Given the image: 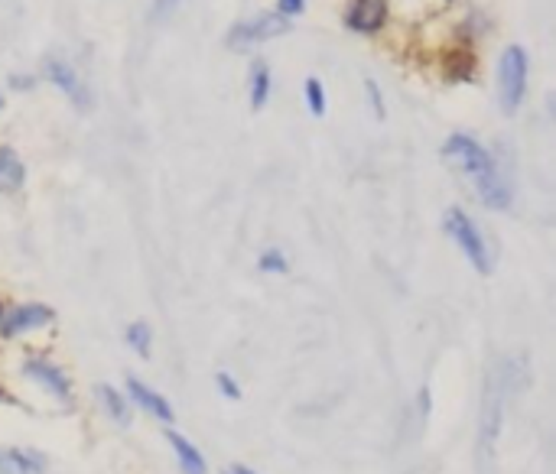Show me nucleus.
Returning <instances> with one entry per match:
<instances>
[{"label": "nucleus", "mask_w": 556, "mask_h": 474, "mask_svg": "<svg viewBox=\"0 0 556 474\" xmlns=\"http://www.w3.org/2000/svg\"><path fill=\"white\" fill-rule=\"evenodd\" d=\"M443 156L469 176V182L475 186L478 199H482L485 208H491V212H508L514 192L508 186V179L501 176L495 156H491L482 143L469 134H452L443 143Z\"/></svg>", "instance_id": "f257e3e1"}, {"label": "nucleus", "mask_w": 556, "mask_h": 474, "mask_svg": "<svg viewBox=\"0 0 556 474\" xmlns=\"http://www.w3.org/2000/svg\"><path fill=\"white\" fill-rule=\"evenodd\" d=\"M443 225H446V234L452 237V244L465 254V260H469L482 276H488L491 273V250L485 244L482 231H478V225L469 218V212L459 205H452L443 218Z\"/></svg>", "instance_id": "f03ea898"}, {"label": "nucleus", "mask_w": 556, "mask_h": 474, "mask_svg": "<svg viewBox=\"0 0 556 474\" xmlns=\"http://www.w3.org/2000/svg\"><path fill=\"white\" fill-rule=\"evenodd\" d=\"M527 52L521 46H508L498 62V101L504 114H517L527 95Z\"/></svg>", "instance_id": "7ed1b4c3"}, {"label": "nucleus", "mask_w": 556, "mask_h": 474, "mask_svg": "<svg viewBox=\"0 0 556 474\" xmlns=\"http://www.w3.org/2000/svg\"><path fill=\"white\" fill-rule=\"evenodd\" d=\"M290 26L293 23L287 17H280V13H257V17L241 20V23L231 26V30H228V46L235 52H244V49H251L257 43H267V39L290 33Z\"/></svg>", "instance_id": "20e7f679"}, {"label": "nucleus", "mask_w": 556, "mask_h": 474, "mask_svg": "<svg viewBox=\"0 0 556 474\" xmlns=\"http://www.w3.org/2000/svg\"><path fill=\"white\" fill-rule=\"evenodd\" d=\"M23 377L33 380L36 387H43L49 397L72 406L75 403V387H72V377L62 371L56 361L43 358V354H30L27 361H23Z\"/></svg>", "instance_id": "39448f33"}, {"label": "nucleus", "mask_w": 556, "mask_h": 474, "mask_svg": "<svg viewBox=\"0 0 556 474\" xmlns=\"http://www.w3.org/2000/svg\"><path fill=\"white\" fill-rule=\"evenodd\" d=\"M56 322L53 306L46 302H20V306H10L0 315V338H20L27 332H36V328H46Z\"/></svg>", "instance_id": "423d86ee"}, {"label": "nucleus", "mask_w": 556, "mask_h": 474, "mask_svg": "<svg viewBox=\"0 0 556 474\" xmlns=\"http://www.w3.org/2000/svg\"><path fill=\"white\" fill-rule=\"evenodd\" d=\"M124 397L131 400V406H137L140 413H147V416L157 419V423H163V426H173V423H176V410H173V403L166 400L160 390H153L150 384H144V380L127 377V384H124Z\"/></svg>", "instance_id": "0eeeda50"}, {"label": "nucleus", "mask_w": 556, "mask_h": 474, "mask_svg": "<svg viewBox=\"0 0 556 474\" xmlns=\"http://www.w3.org/2000/svg\"><path fill=\"white\" fill-rule=\"evenodd\" d=\"M387 20V0H352V7L345 10V26L358 36L378 33Z\"/></svg>", "instance_id": "6e6552de"}, {"label": "nucleus", "mask_w": 556, "mask_h": 474, "mask_svg": "<svg viewBox=\"0 0 556 474\" xmlns=\"http://www.w3.org/2000/svg\"><path fill=\"white\" fill-rule=\"evenodd\" d=\"M43 75L62 91V95H66V98L75 104V108H88V88L82 85L79 72H75L69 62H62V59H46Z\"/></svg>", "instance_id": "1a4fd4ad"}, {"label": "nucleus", "mask_w": 556, "mask_h": 474, "mask_svg": "<svg viewBox=\"0 0 556 474\" xmlns=\"http://www.w3.org/2000/svg\"><path fill=\"white\" fill-rule=\"evenodd\" d=\"M163 436H166V442H170L179 471H183V474H209V462H205V455L199 452L196 442L186 439L183 432H176L173 426H166Z\"/></svg>", "instance_id": "9d476101"}, {"label": "nucleus", "mask_w": 556, "mask_h": 474, "mask_svg": "<svg viewBox=\"0 0 556 474\" xmlns=\"http://www.w3.org/2000/svg\"><path fill=\"white\" fill-rule=\"evenodd\" d=\"M49 458L36 449H0V474H46Z\"/></svg>", "instance_id": "9b49d317"}, {"label": "nucleus", "mask_w": 556, "mask_h": 474, "mask_svg": "<svg viewBox=\"0 0 556 474\" xmlns=\"http://www.w3.org/2000/svg\"><path fill=\"white\" fill-rule=\"evenodd\" d=\"M95 400H98V406L105 410V416L111 419L114 426L131 429V423H134L131 400H127L118 387H114V384H98V387H95Z\"/></svg>", "instance_id": "f8f14e48"}, {"label": "nucleus", "mask_w": 556, "mask_h": 474, "mask_svg": "<svg viewBox=\"0 0 556 474\" xmlns=\"http://www.w3.org/2000/svg\"><path fill=\"white\" fill-rule=\"evenodd\" d=\"M27 182V166L14 147H0V195H14Z\"/></svg>", "instance_id": "ddd939ff"}, {"label": "nucleus", "mask_w": 556, "mask_h": 474, "mask_svg": "<svg viewBox=\"0 0 556 474\" xmlns=\"http://www.w3.org/2000/svg\"><path fill=\"white\" fill-rule=\"evenodd\" d=\"M270 69L267 62H254L251 65V75H248V95H251V108L261 111L264 104L270 101Z\"/></svg>", "instance_id": "4468645a"}, {"label": "nucleus", "mask_w": 556, "mask_h": 474, "mask_svg": "<svg viewBox=\"0 0 556 474\" xmlns=\"http://www.w3.org/2000/svg\"><path fill=\"white\" fill-rule=\"evenodd\" d=\"M124 341H127V348H131L134 354H140V358H150L153 328L147 322H131V325H127V332H124Z\"/></svg>", "instance_id": "2eb2a0df"}, {"label": "nucleus", "mask_w": 556, "mask_h": 474, "mask_svg": "<svg viewBox=\"0 0 556 474\" xmlns=\"http://www.w3.org/2000/svg\"><path fill=\"white\" fill-rule=\"evenodd\" d=\"M257 270L261 273H287L290 270V260L283 254L280 247H267L261 257H257Z\"/></svg>", "instance_id": "dca6fc26"}, {"label": "nucleus", "mask_w": 556, "mask_h": 474, "mask_svg": "<svg viewBox=\"0 0 556 474\" xmlns=\"http://www.w3.org/2000/svg\"><path fill=\"white\" fill-rule=\"evenodd\" d=\"M306 108L313 117L326 114V88H322L319 78H306Z\"/></svg>", "instance_id": "f3484780"}, {"label": "nucleus", "mask_w": 556, "mask_h": 474, "mask_svg": "<svg viewBox=\"0 0 556 474\" xmlns=\"http://www.w3.org/2000/svg\"><path fill=\"white\" fill-rule=\"evenodd\" d=\"M215 387H218V393H222L225 400H231V403H238V400H241V384L235 380V374L218 371V374H215Z\"/></svg>", "instance_id": "a211bd4d"}, {"label": "nucleus", "mask_w": 556, "mask_h": 474, "mask_svg": "<svg viewBox=\"0 0 556 474\" xmlns=\"http://www.w3.org/2000/svg\"><path fill=\"white\" fill-rule=\"evenodd\" d=\"M183 0H153L150 4V23H166L173 20V13L179 10Z\"/></svg>", "instance_id": "6ab92c4d"}, {"label": "nucleus", "mask_w": 556, "mask_h": 474, "mask_svg": "<svg viewBox=\"0 0 556 474\" xmlns=\"http://www.w3.org/2000/svg\"><path fill=\"white\" fill-rule=\"evenodd\" d=\"M365 91H368V104H371L374 117H378V121H384V117H387V108H384V98H381L378 82H374V78H365Z\"/></svg>", "instance_id": "aec40b11"}, {"label": "nucleus", "mask_w": 556, "mask_h": 474, "mask_svg": "<svg viewBox=\"0 0 556 474\" xmlns=\"http://www.w3.org/2000/svg\"><path fill=\"white\" fill-rule=\"evenodd\" d=\"M303 10H306V0H277V13L280 17H287V20L300 17Z\"/></svg>", "instance_id": "412c9836"}, {"label": "nucleus", "mask_w": 556, "mask_h": 474, "mask_svg": "<svg viewBox=\"0 0 556 474\" xmlns=\"http://www.w3.org/2000/svg\"><path fill=\"white\" fill-rule=\"evenodd\" d=\"M420 419H423V423L430 419V387L420 390Z\"/></svg>", "instance_id": "4be33fe9"}, {"label": "nucleus", "mask_w": 556, "mask_h": 474, "mask_svg": "<svg viewBox=\"0 0 556 474\" xmlns=\"http://www.w3.org/2000/svg\"><path fill=\"white\" fill-rule=\"evenodd\" d=\"M33 85V78H23V75H17V78H10V88H17V91H27Z\"/></svg>", "instance_id": "5701e85b"}, {"label": "nucleus", "mask_w": 556, "mask_h": 474, "mask_svg": "<svg viewBox=\"0 0 556 474\" xmlns=\"http://www.w3.org/2000/svg\"><path fill=\"white\" fill-rule=\"evenodd\" d=\"M225 474H257V471H254V468H248V465H231Z\"/></svg>", "instance_id": "b1692460"}, {"label": "nucleus", "mask_w": 556, "mask_h": 474, "mask_svg": "<svg viewBox=\"0 0 556 474\" xmlns=\"http://www.w3.org/2000/svg\"><path fill=\"white\" fill-rule=\"evenodd\" d=\"M7 400V393H4V387H0V403H4Z\"/></svg>", "instance_id": "393cba45"}, {"label": "nucleus", "mask_w": 556, "mask_h": 474, "mask_svg": "<svg viewBox=\"0 0 556 474\" xmlns=\"http://www.w3.org/2000/svg\"><path fill=\"white\" fill-rule=\"evenodd\" d=\"M4 309H7V306H4V302H0V315H4Z\"/></svg>", "instance_id": "a878e982"}, {"label": "nucleus", "mask_w": 556, "mask_h": 474, "mask_svg": "<svg viewBox=\"0 0 556 474\" xmlns=\"http://www.w3.org/2000/svg\"><path fill=\"white\" fill-rule=\"evenodd\" d=\"M0 111H4V98H0Z\"/></svg>", "instance_id": "bb28decb"}]
</instances>
